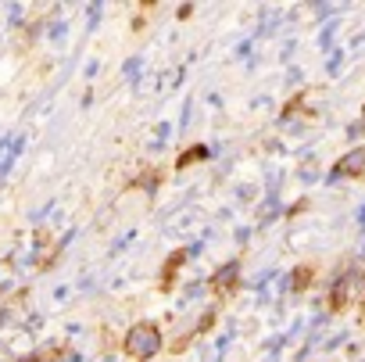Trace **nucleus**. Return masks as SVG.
Instances as JSON below:
<instances>
[{
  "label": "nucleus",
  "instance_id": "f257e3e1",
  "mask_svg": "<svg viewBox=\"0 0 365 362\" xmlns=\"http://www.w3.org/2000/svg\"><path fill=\"white\" fill-rule=\"evenodd\" d=\"M125 351L133 355V358H150V355H158L161 351V330L154 326V323H136L129 333H125Z\"/></svg>",
  "mask_w": 365,
  "mask_h": 362
},
{
  "label": "nucleus",
  "instance_id": "f03ea898",
  "mask_svg": "<svg viewBox=\"0 0 365 362\" xmlns=\"http://www.w3.org/2000/svg\"><path fill=\"white\" fill-rule=\"evenodd\" d=\"M358 172H365V147H354L336 161V176H358Z\"/></svg>",
  "mask_w": 365,
  "mask_h": 362
},
{
  "label": "nucleus",
  "instance_id": "7ed1b4c3",
  "mask_svg": "<svg viewBox=\"0 0 365 362\" xmlns=\"http://www.w3.org/2000/svg\"><path fill=\"white\" fill-rule=\"evenodd\" d=\"M237 276H240V262L233 258V262H226V266L212 276V283H215L219 291H233V287H237Z\"/></svg>",
  "mask_w": 365,
  "mask_h": 362
},
{
  "label": "nucleus",
  "instance_id": "20e7f679",
  "mask_svg": "<svg viewBox=\"0 0 365 362\" xmlns=\"http://www.w3.org/2000/svg\"><path fill=\"white\" fill-rule=\"evenodd\" d=\"M276 212H279V198H276V194H269V201H265V205H262V212H258V223L265 226Z\"/></svg>",
  "mask_w": 365,
  "mask_h": 362
},
{
  "label": "nucleus",
  "instance_id": "39448f33",
  "mask_svg": "<svg viewBox=\"0 0 365 362\" xmlns=\"http://www.w3.org/2000/svg\"><path fill=\"white\" fill-rule=\"evenodd\" d=\"M194 158H205V151H201V147H197V151H187V154L179 158V169H187V165H190Z\"/></svg>",
  "mask_w": 365,
  "mask_h": 362
},
{
  "label": "nucleus",
  "instance_id": "423d86ee",
  "mask_svg": "<svg viewBox=\"0 0 365 362\" xmlns=\"http://www.w3.org/2000/svg\"><path fill=\"white\" fill-rule=\"evenodd\" d=\"M237 198H240V201H251L255 191H251V187H237Z\"/></svg>",
  "mask_w": 365,
  "mask_h": 362
},
{
  "label": "nucleus",
  "instance_id": "0eeeda50",
  "mask_svg": "<svg viewBox=\"0 0 365 362\" xmlns=\"http://www.w3.org/2000/svg\"><path fill=\"white\" fill-rule=\"evenodd\" d=\"M361 129H365V115H361Z\"/></svg>",
  "mask_w": 365,
  "mask_h": 362
}]
</instances>
